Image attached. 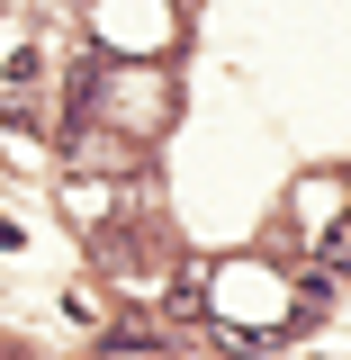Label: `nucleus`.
Wrapping results in <instances>:
<instances>
[{"instance_id": "obj_1", "label": "nucleus", "mask_w": 351, "mask_h": 360, "mask_svg": "<svg viewBox=\"0 0 351 360\" xmlns=\"http://www.w3.org/2000/svg\"><path fill=\"white\" fill-rule=\"evenodd\" d=\"M162 307H172V315H208V288H198V270L162 279Z\"/></svg>"}, {"instance_id": "obj_2", "label": "nucleus", "mask_w": 351, "mask_h": 360, "mask_svg": "<svg viewBox=\"0 0 351 360\" xmlns=\"http://www.w3.org/2000/svg\"><path fill=\"white\" fill-rule=\"evenodd\" d=\"M315 252H324V270H351V217L324 225V234H315Z\"/></svg>"}]
</instances>
